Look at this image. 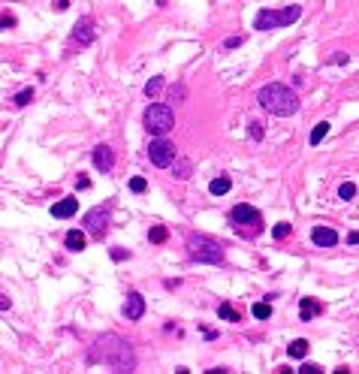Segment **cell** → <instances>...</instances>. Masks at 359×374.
Instances as JSON below:
<instances>
[{
  "mask_svg": "<svg viewBox=\"0 0 359 374\" xmlns=\"http://www.w3.org/2000/svg\"><path fill=\"white\" fill-rule=\"evenodd\" d=\"M230 187H233V178L230 175H221V178H214L208 184V193L211 196H224V193H230Z\"/></svg>",
  "mask_w": 359,
  "mask_h": 374,
  "instance_id": "cell-16",
  "label": "cell"
},
{
  "mask_svg": "<svg viewBox=\"0 0 359 374\" xmlns=\"http://www.w3.org/2000/svg\"><path fill=\"white\" fill-rule=\"evenodd\" d=\"M172 166H175V163H172ZM175 178H178V181L190 178V163H187V160H178V166H175Z\"/></svg>",
  "mask_w": 359,
  "mask_h": 374,
  "instance_id": "cell-24",
  "label": "cell"
},
{
  "mask_svg": "<svg viewBox=\"0 0 359 374\" xmlns=\"http://www.w3.org/2000/svg\"><path fill=\"white\" fill-rule=\"evenodd\" d=\"M142 124L151 136H166L175 127V112H172L169 103H151L142 115Z\"/></svg>",
  "mask_w": 359,
  "mask_h": 374,
  "instance_id": "cell-4",
  "label": "cell"
},
{
  "mask_svg": "<svg viewBox=\"0 0 359 374\" xmlns=\"http://www.w3.org/2000/svg\"><path fill=\"white\" fill-rule=\"evenodd\" d=\"M257 103H260L269 115H278V118H290V115H296V109H299V97H296L287 85H281V82L263 85V88L257 91Z\"/></svg>",
  "mask_w": 359,
  "mask_h": 374,
  "instance_id": "cell-2",
  "label": "cell"
},
{
  "mask_svg": "<svg viewBox=\"0 0 359 374\" xmlns=\"http://www.w3.org/2000/svg\"><path fill=\"white\" fill-rule=\"evenodd\" d=\"M97 39V30H94V18H79L76 21V27H73V42H79V45H91Z\"/></svg>",
  "mask_w": 359,
  "mask_h": 374,
  "instance_id": "cell-9",
  "label": "cell"
},
{
  "mask_svg": "<svg viewBox=\"0 0 359 374\" xmlns=\"http://www.w3.org/2000/svg\"><path fill=\"white\" fill-rule=\"evenodd\" d=\"M76 187H79V190H88V187H91V181H88V178H76Z\"/></svg>",
  "mask_w": 359,
  "mask_h": 374,
  "instance_id": "cell-33",
  "label": "cell"
},
{
  "mask_svg": "<svg viewBox=\"0 0 359 374\" xmlns=\"http://www.w3.org/2000/svg\"><path fill=\"white\" fill-rule=\"evenodd\" d=\"M63 242H66V251H69V254H82V251H85V245H88V239H85V233H82V230H69Z\"/></svg>",
  "mask_w": 359,
  "mask_h": 374,
  "instance_id": "cell-15",
  "label": "cell"
},
{
  "mask_svg": "<svg viewBox=\"0 0 359 374\" xmlns=\"http://www.w3.org/2000/svg\"><path fill=\"white\" fill-rule=\"evenodd\" d=\"M187 254H190V260H196V263H211V266H221L224 263V248L218 245V242H211V239H205V236H190L187 239Z\"/></svg>",
  "mask_w": 359,
  "mask_h": 374,
  "instance_id": "cell-6",
  "label": "cell"
},
{
  "mask_svg": "<svg viewBox=\"0 0 359 374\" xmlns=\"http://www.w3.org/2000/svg\"><path fill=\"white\" fill-rule=\"evenodd\" d=\"M242 42H245V36H230V39L224 42V48H239Z\"/></svg>",
  "mask_w": 359,
  "mask_h": 374,
  "instance_id": "cell-30",
  "label": "cell"
},
{
  "mask_svg": "<svg viewBox=\"0 0 359 374\" xmlns=\"http://www.w3.org/2000/svg\"><path fill=\"white\" fill-rule=\"evenodd\" d=\"M290 233H293V227H290V223H278V227H275V230H272V236H275V239H278V242H281V239H287V236H290Z\"/></svg>",
  "mask_w": 359,
  "mask_h": 374,
  "instance_id": "cell-27",
  "label": "cell"
},
{
  "mask_svg": "<svg viewBox=\"0 0 359 374\" xmlns=\"http://www.w3.org/2000/svg\"><path fill=\"white\" fill-rule=\"evenodd\" d=\"M353 196H356V184L344 181V184L338 187V199H353Z\"/></svg>",
  "mask_w": 359,
  "mask_h": 374,
  "instance_id": "cell-25",
  "label": "cell"
},
{
  "mask_svg": "<svg viewBox=\"0 0 359 374\" xmlns=\"http://www.w3.org/2000/svg\"><path fill=\"white\" fill-rule=\"evenodd\" d=\"M299 371H302V374H320V365H314V362H305Z\"/></svg>",
  "mask_w": 359,
  "mask_h": 374,
  "instance_id": "cell-31",
  "label": "cell"
},
{
  "mask_svg": "<svg viewBox=\"0 0 359 374\" xmlns=\"http://www.w3.org/2000/svg\"><path fill=\"white\" fill-rule=\"evenodd\" d=\"M127 257H130V254H127V251H121V248H115V251H112V260H115V263L127 260Z\"/></svg>",
  "mask_w": 359,
  "mask_h": 374,
  "instance_id": "cell-32",
  "label": "cell"
},
{
  "mask_svg": "<svg viewBox=\"0 0 359 374\" xmlns=\"http://www.w3.org/2000/svg\"><path fill=\"white\" fill-rule=\"evenodd\" d=\"M251 314H254L257 320H269V317H272V305H269V302H257V305L251 308Z\"/></svg>",
  "mask_w": 359,
  "mask_h": 374,
  "instance_id": "cell-21",
  "label": "cell"
},
{
  "mask_svg": "<svg viewBox=\"0 0 359 374\" xmlns=\"http://www.w3.org/2000/svg\"><path fill=\"white\" fill-rule=\"evenodd\" d=\"M88 362H103V365H109L112 371H133V368H136V353L130 350V344H127L124 338H118V335H103V338L94 344Z\"/></svg>",
  "mask_w": 359,
  "mask_h": 374,
  "instance_id": "cell-1",
  "label": "cell"
},
{
  "mask_svg": "<svg viewBox=\"0 0 359 374\" xmlns=\"http://www.w3.org/2000/svg\"><path fill=\"white\" fill-rule=\"evenodd\" d=\"M248 133H251V139H254V142H260V139H263V124H260V121H251Z\"/></svg>",
  "mask_w": 359,
  "mask_h": 374,
  "instance_id": "cell-28",
  "label": "cell"
},
{
  "mask_svg": "<svg viewBox=\"0 0 359 374\" xmlns=\"http://www.w3.org/2000/svg\"><path fill=\"white\" fill-rule=\"evenodd\" d=\"M76 211H79V199H73V196H66V199H60V202L51 205V217H57V220H66Z\"/></svg>",
  "mask_w": 359,
  "mask_h": 374,
  "instance_id": "cell-13",
  "label": "cell"
},
{
  "mask_svg": "<svg viewBox=\"0 0 359 374\" xmlns=\"http://www.w3.org/2000/svg\"><path fill=\"white\" fill-rule=\"evenodd\" d=\"M160 91H163V79H160V76H154V79L145 85V97H157Z\"/></svg>",
  "mask_w": 359,
  "mask_h": 374,
  "instance_id": "cell-22",
  "label": "cell"
},
{
  "mask_svg": "<svg viewBox=\"0 0 359 374\" xmlns=\"http://www.w3.org/2000/svg\"><path fill=\"white\" fill-rule=\"evenodd\" d=\"M148 160H151L157 169H169V166L178 160V151H175V145H172L169 139L157 136V139L148 145Z\"/></svg>",
  "mask_w": 359,
  "mask_h": 374,
  "instance_id": "cell-7",
  "label": "cell"
},
{
  "mask_svg": "<svg viewBox=\"0 0 359 374\" xmlns=\"http://www.w3.org/2000/svg\"><path fill=\"white\" fill-rule=\"evenodd\" d=\"M347 60H350V57H347V54H341V51H338V54L332 57V63H347Z\"/></svg>",
  "mask_w": 359,
  "mask_h": 374,
  "instance_id": "cell-35",
  "label": "cell"
},
{
  "mask_svg": "<svg viewBox=\"0 0 359 374\" xmlns=\"http://www.w3.org/2000/svg\"><path fill=\"white\" fill-rule=\"evenodd\" d=\"M317 314H323V305H320L317 299L305 296V299L299 302V320H302V323H308V320H314Z\"/></svg>",
  "mask_w": 359,
  "mask_h": 374,
  "instance_id": "cell-14",
  "label": "cell"
},
{
  "mask_svg": "<svg viewBox=\"0 0 359 374\" xmlns=\"http://www.w3.org/2000/svg\"><path fill=\"white\" fill-rule=\"evenodd\" d=\"M287 353H290L293 359H302V356H308V341H305V338H296V341H290Z\"/></svg>",
  "mask_w": 359,
  "mask_h": 374,
  "instance_id": "cell-18",
  "label": "cell"
},
{
  "mask_svg": "<svg viewBox=\"0 0 359 374\" xmlns=\"http://www.w3.org/2000/svg\"><path fill=\"white\" fill-rule=\"evenodd\" d=\"M230 223H233V230H236L239 236H245V239H254V236L263 233V214H260L254 205H248V202H239V205L230 211Z\"/></svg>",
  "mask_w": 359,
  "mask_h": 374,
  "instance_id": "cell-3",
  "label": "cell"
},
{
  "mask_svg": "<svg viewBox=\"0 0 359 374\" xmlns=\"http://www.w3.org/2000/svg\"><path fill=\"white\" fill-rule=\"evenodd\" d=\"M218 317H221V320H230V323H242V314H239L230 302H224V305L218 308Z\"/></svg>",
  "mask_w": 359,
  "mask_h": 374,
  "instance_id": "cell-17",
  "label": "cell"
},
{
  "mask_svg": "<svg viewBox=\"0 0 359 374\" xmlns=\"http://www.w3.org/2000/svg\"><path fill=\"white\" fill-rule=\"evenodd\" d=\"M326 133H329V124H326V121H320V124L311 130V145H320V142L326 139Z\"/></svg>",
  "mask_w": 359,
  "mask_h": 374,
  "instance_id": "cell-20",
  "label": "cell"
},
{
  "mask_svg": "<svg viewBox=\"0 0 359 374\" xmlns=\"http://www.w3.org/2000/svg\"><path fill=\"white\" fill-rule=\"evenodd\" d=\"M91 160H94V166H97L100 172H112V166H115V154H112L109 145H97L94 154H91Z\"/></svg>",
  "mask_w": 359,
  "mask_h": 374,
  "instance_id": "cell-11",
  "label": "cell"
},
{
  "mask_svg": "<svg viewBox=\"0 0 359 374\" xmlns=\"http://www.w3.org/2000/svg\"><path fill=\"white\" fill-rule=\"evenodd\" d=\"M130 190H133V193H145V190H148V181H145L142 175H136V178H130Z\"/></svg>",
  "mask_w": 359,
  "mask_h": 374,
  "instance_id": "cell-26",
  "label": "cell"
},
{
  "mask_svg": "<svg viewBox=\"0 0 359 374\" xmlns=\"http://www.w3.org/2000/svg\"><path fill=\"white\" fill-rule=\"evenodd\" d=\"M6 27H15V18H12V15H3V30H6Z\"/></svg>",
  "mask_w": 359,
  "mask_h": 374,
  "instance_id": "cell-34",
  "label": "cell"
},
{
  "mask_svg": "<svg viewBox=\"0 0 359 374\" xmlns=\"http://www.w3.org/2000/svg\"><path fill=\"white\" fill-rule=\"evenodd\" d=\"M66 6H69V3H66V0H54V9H57V12H63V9H66Z\"/></svg>",
  "mask_w": 359,
  "mask_h": 374,
  "instance_id": "cell-36",
  "label": "cell"
},
{
  "mask_svg": "<svg viewBox=\"0 0 359 374\" xmlns=\"http://www.w3.org/2000/svg\"><path fill=\"white\" fill-rule=\"evenodd\" d=\"M311 242H314L317 248H335V245H338V233L329 230V227H314V230H311Z\"/></svg>",
  "mask_w": 359,
  "mask_h": 374,
  "instance_id": "cell-12",
  "label": "cell"
},
{
  "mask_svg": "<svg viewBox=\"0 0 359 374\" xmlns=\"http://www.w3.org/2000/svg\"><path fill=\"white\" fill-rule=\"evenodd\" d=\"M302 15V6H284V9H269L263 6L254 18V30H275V27H287Z\"/></svg>",
  "mask_w": 359,
  "mask_h": 374,
  "instance_id": "cell-5",
  "label": "cell"
},
{
  "mask_svg": "<svg viewBox=\"0 0 359 374\" xmlns=\"http://www.w3.org/2000/svg\"><path fill=\"white\" fill-rule=\"evenodd\" d=\"M169 100H172V103H175V100H184V85H178V88L172 85V91H169Z\"/></svg>",
  "mask_w": 359,
  "mask_h": 374,
  "instance_id": "cell-29",
  "label": "cell"
},
{
  "mask_svg": "<svg viewBox=\"0 0 359 374\" xmlns=\"http://www.w3.org/2000/svg\"><path fill=\"white\" fill-rule=\"evenodd\" d=\"M148 239H151V245H163L169 239V230L166 227H151L148 230Z\"/></svg>",
  "mask_w": 359,
  "mask_h": 374,
  "instance_id": "cell-19",
  "label": "cell"
},
{
  "mask_svg": "<svg viewBox=\"0 0 359 374\" xmlns=\"http://www.w3.org/2000/svg\"><path fill=\"white\" fill-rule=\"evenodd\" d=\"M347 242H350V245H359V233H350V236H347Z\"/></svg>",
  "mask_w": 359,
  "mask_h": 374,
  "instance_id": "cell-37",
  "label": "cell"
},
{
  "mask_svg": "<svg viewBox=\"0 0 359 374\" xmlns=\"http://www.w3.org/2000/svg\"><path fill=\"white\" fill-rule=\"evenodd\" d=\"M109 217H112V205H97L85 214V230L94 236V239H103L106 230H109Z\"/></svg>",
  "mask_w": 359,
  "mask_h": 374,
  "instance_id": "cell-8",
  "label": "cell"
},
{
  "mask_svg": "<svg viewBox=\"0 0 359 374\" xmlns=\"http://www.w3.org/2000/svg\"><path fill=\"white\" fill-rule=\"evenodd\" d=\"M142 314H145V299L136 290L127 293V299H124V317L127 320H142Z\"/></svg>",
  "mask_w": 359,
  "mask_h": 374,
  "instance_id": "cell-10",
  "label": "cell"
},
{
  "mask_svg": "<svg viewBox=\"0 0 359 374\" xmlns=\"http://www.w3.org/2000/svg\"><path fill=\"white\" fill-rule=\"evenodd\" d=\"M30 100H33V88H24V91H18V94H15V100H12V103L21 109V106H27Z\"/></svg>",
  "mask_w": 359,
  "mask_h": 374,
  "instance_id": "cell-23",
  "label": "cell"
}]
</instances>
